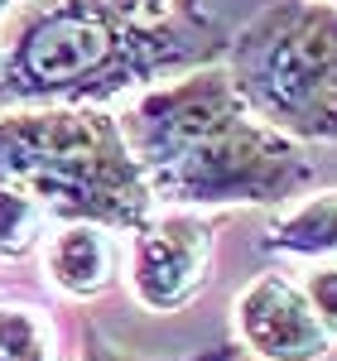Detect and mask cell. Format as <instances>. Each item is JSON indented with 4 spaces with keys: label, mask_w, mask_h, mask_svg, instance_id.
Returning <instances> with one entry per match:
<instances>
[{
    "label": "cell",
    "mask_w": 337,
    "mask_h": 361,
    "mask_svg": "<svg viewBox=\"0 0 337 361\" xmlns=\"http://www.w3.org/2000/svg\"><path fill=\"white\" fill-rule=\"evenodd\" d=\"M49 231H54V217L39 207V197H29L15 183H0V260L34 255Z\"/></svg>",
    "instance_id": "10"
},
{
    "label": "cell",
    "mask_w": 337,
    "mask_h": 361,
    "mask_svg": "<svg viewBox=\"0 0 337 361\" xmlns=\"http://www.w3.org/2000/svg\"><path fill=\"white\" fill-rule=\"evenodd\" d=\"M145 183L154 193V207H188V212L284 207L313 183V164L304 145L241 111L197 135L168 164L149 169Z\"/></svg>",
    "instance_id": "4"
},
{
    "label": "cell",
    "mask_w": 337,
    "mask_h": 361,
    "mask_svg": "<svg viewBox=\"0 0 337 361\" xmlns=\"http://www.w3.org/2000/svg\"><path fill=\"white\" fill-rule=\"evenodd\" d=\"M82 347H78V361H241L236 342H217V347H197V352H168V357H149V352H130L102 333L92 318H82Z\"/></svg>",
    "instance_id": "11"
},
{
    "label": "cell",
    "mask_w": 337,
    "mask_h": 361,
    "mask_svg": "<svg viewBox=\"0 0 337 361\" xmlns=\"http://www.w3.org/2000/svg\"><path fill=\"white\" fill-rule=\"evenodd\" d=\"M231 337H236V352L255 361H323L333 352V337L323 333L304 284L280 270L255 275L236 294Z\"/></svg>",
    "instance_id": "6"
},
{
    "label": "cell",
    "mask_w": 337,
    "mask_h": 361,
    "mask_svg": "<svg viewBox=\"0 0 337 361\" xmlns=\"http://www.w3.org/2000/svg\"><path fill=\"white\" fill-rule=\"evenodd\" d=\"M0 361H68L63 328L44 299L0 289Z\"/></svg>",
    "instance_id": "9"
},
{
    "label": "cell",
    "mask_w": 337,
    "mask_h": 361,
    "mask_svg": "<svg viewBox=\"0 0 337 361\" xmlns=\"http://www.w3.org/2000/svg\"><path fill=\"white\" fill-rule=\"evenodd\" d=\"M217 212L154 207L125 236V284L149 313H183L212 284L217 260Z\"/></svg>",
    "instance_id": "5"
},
{
    "label": "cell",
    "mask_w": 337,
    "mask_h": 361,
    "mask_svg": "<svg viewBox=\"0 0 337 361\" xmlns=\"http://www.w3.org/2000/svg\"><path fill=\"white\" fill-rule=\"evenodd\" d=\"M0 183H15L58 222H97L130 236L154 212L121 121L106 106L0 111Z\"/></svg>",
    "instance_id": "2"
},
{
    "label": "cell",
    "mask_w": 337,
    "mask_h": 361,
    "mask_svg": "<svg viewBox=\"0 0 337 361\" xmlns=\"http://www.w3.org/2000/svg\"><path fill=\"white\" fill-rule=\"evenodd\" d=\"M39 270L63 299L92 304L125 275V241L121 231L97 222H58L39 246Z\"/></svg>",
    "instance_id": "7"
},
{
    "label": "cell",
    "mask_w": 337,
    "mask_h": 361,
    "mask_svg": "<svg viewBox=\"0 0 337 361\" xmlns=\"http://www.w3.org/2000/svg\"><path fill=\"white\" fill-rule=\"evenodd\" d=\"M236 97L255 121L294 145L337 140V5L270 0L231 34L222 58Z\"/></svg>",
    "instance_id": "3"
},
{
    "label": "cell",
    "mask_w": 337,
    "mask_h": 361,
    "mask_svg": "<svg viewBox=\"0 0 337 361\" xmlns=\"http://www.w3.org/2000/svg\"><path fill=\"white\" fill-rule=\"evenodd\" d=\"M231 29L202 0L140 15L121 0H39L0 54V111L111 106L168 78L222 63Z\"/></svg>",
    "instance_id": "1"
},
{
    "label": "cell",
    "mask_w": 337,
    "mask_h": 361,
    "mask_svg": "<svg viewBox=\"0 0 337 361\" xmlns=\"http://www.w3.org/2000/svg\"><path fill=\"white\" fill-rule=\"evenodd\" d=\"M121 5H130V10H140V15H164L173 0H121Z\"/></svg>",
    "instance_id": "13"
},
{
    "label": "cell",
    "mask_w": 337,
    "mask_h": 361,
    "mask_svg": "<svg viewBox=\"0 0 337 361\" xmlns=\"http://www.w3.org/2000/svg\"><path fill=\"white\" fill-rule=\"evenodd\" d=\"M10 5H20V0H0V15H5V10H10Z\"/></svg>",
    "instance_id": "14"
},
{
    "label": "cell",
    "mask_w": 337,
    "mask_h": 361,
    "mask_svg": "<svg viewBox=\"0 0 337 361\" xmlns=\"http://www.w3.org/2000/svg\"><path fill=\"white\" fill-rule=\"evenodd\" d=\"M304 294H309L323 333L337 342V260H318V265H313L309 275H304Z\"/></svg>",
    "instance_id": "12"
},
{
    "label": "cell",
    "mask_w": 337,
    "mask_h": 361,
    "mask_svg": "<svg viewBox=\"0 0 337 361\" xmlns=\"http://www.w3.org/2000/svg\"><path fill=\"white\" fill-rule=\"evenodd\" d=\"M265 255H299V260H337V188L309 193L280 212L260 236Z\"/></svg>",
    "instance_id": "8"
}]
</instances>
